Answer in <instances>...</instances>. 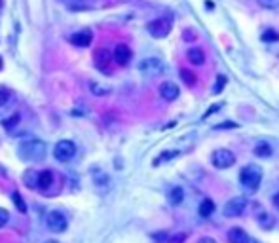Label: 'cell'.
Wrapping results in <instances>:
<instances>
[{
	"mask_svg": "<svg viewBox=\"0 0 279 243\" xmlns=\"http://www.w3.org/2000/svg\"><path fill=\"white\" fill-rule=\"evenodd\" d=\"M46 150H48V146L40 139H29L19 145V156L25 162H42Z\"/></svg>",
	"mask_w": 279,
	"mask_h": 243,
	"instance_id": "6da1fadb",
	"label": "cell"
},
{
	"mask_svg": "<svg viewBox=\"0 0 279 243\" xmlns=\"http://www.w3.org/2000/svg\"><path fill=\"white\" fill-rule=\"evenodd\" d=\"M239 180H241V184H243L247 190L255 192L258 186H260V180H262V169H260L258 165H247V167L241 169Z\"/></svg>",
	"mask_w": 279,
	"mask_h": 243,
	"instance_id": "7a4b0ae2",
	"label": "cell"
},
{
	"mask_svg": "<svg viewBox=\"0 0 279 243\" xmlns=\"http://www.w3.org/2000/svg\"><path fill=\"white\" fill-rule=\"evenodd\" d=\"M211 160H213V165H215L216 169H228V167H232L236 163V156H234V152H230L228 148L215 150Z\"/></svg>",
	"mask_w": 279,
	"mask_h": 243,
	"instance_id": "3957f363",
	"label": "cell"
},
{
	"mask_svg": "<svg viewBox=\"0 0 279 243\" xmlns=\"http://www.w3.org/2000/svg\"><path fill=\"white\" fill-rule=\"evenodd\" d=\"M53 156L59 160V162H70L74 156H76V145L72 141H59L53 148Z\"/></svg>",
	"mask_w": 279,
	"mask_h": 243,
	"instance_id": "277c9868",
	"label": "cell"
},
{
	"mask_svg": "<svg viewBox=\"0 0 279 243\" xmlns=\"http://www.w3.org/2000/svg\"><path fill=\"white\" fill-rule=\"evenodd\" d=\"M147 29L154 38H165L171 32V21L165 19V17H160V19H154V21L148 23Z\"/></svg>",
	"mask_w": 279,
	"mask_h": 243,
	"instance_id": "5b68a950",
	"label": "cell"
},
{
	"mask_svg": "<svg viewBox=\"0 0 279 243\" xmlns=\"http://www.w3.org/2000/svg\"><path fill=\"white\" fill-rule=\"evenodd\" d=\"M110 61H112V53L108 51L107 48H97L93 51V63L101 72H110Z\"/></svg>",
	"mask_w": 279,
	"mask_h": 243,
	"instance_id": "8992f818",
	"label": "cell"
},
{
	"mask_svg": "<svg viewBox=\"0 0 279 243\" xmlns=\"http://www.w3.org/2000/svg\"><path fill=\"white\" fill-rule=\"evenodd\" d=\"M245 207H247V199L241 198V196H237V198L228 199L222 211H224V215H226V217H239V215H243Z\"/></svg>",
	"mask_w": 279,
	"mask_h": 243,
	"instance_id": "52a82bcc",
	"label": "cell"
},
{
	"mask_svg": "<svg viewBox=\"0 0 279 243\" xmlns=\"http://www.w3.org/2000/svg\"><path fill=\"white\" fill-rule=\"evenodd\" d=\"M46 224H48V228L51 230V232H55V234H61L66 230V219H65L63 213H59V211H51V213H48V217H46Z\"/></svg>",
	"mask_w": 279,
	"mask_h": 243,
	"instance_id": "ba28073f",
	"label": "cell"
},
{
	"mask_svg": "<svg viewBox=\"0 0 279 243\" xmlns=\"http://www.w3.org/2000/svg\"><path fill=\"white\" fill-rule=\"evenodd\" d=\"M139 68H141V72H143V74H147V76H158V74H162V72H164V63H162L160 59L150 57V59H145Z\"/></svg>",
	"mask_w": 279,
	"mask_h": 243,
	"instance_id": "9c48e42d",
	"label": "cell"
},
{
	"mask_svg": "<svg viewBox=\"0 0 279 243\" xmlns=\"http://www.w3.org/2000/svg\"><path fill=\"white\" fill-rule=\"evenodd\" d=\"M131 49H129V46L126 44H118L114 48V53H112V59L118 63L120 66H126L131 61Z\"/></svg>",
	"mask_w": 279,
	"mask_h": 243,
	"instance_id": "30bf717a",
	"label": "cell"
},
{
	"mask_svg": "<svg viewBox=\"0 0 279 243\" xmlns=\"http://www.w3.org/2000/svg\"><path fill=\"white\" fill-rule=\"evenodd\" d=\"M179 93H181V89L177 84H173V82H164L162 86H160V95H162V99H165V101H175L177 97H179Z\"/></svg>",
	"mask_w": 279,
	"mask_h": 243,
	"instance_id": "8fae6325",
	"label": "cell"
},
{
	"mask_svg": "<svg viewBox=\"0 0 279 243\" xmlns=\"http://www.w3.org/2000/svg\"><path fill=\"white\" fill-rule=\"evenodd\" d=\"M53 184V171H42L38 173V178H36V186L42 190V192H48V188Z\"/></svg>",
	"mask_w": 279,
	"mask_h": 243,
	"instance_id": "7c38bea8",
	"label": "cell"
},
{
	"mask_svg": "<svg viewBox=\"0 0 279 243\" xmlns=\"http://www.w3.org/2000/svg\"><path fill=\"white\" fill-rule=\"evenodd\" d=\"M91 38H93V34H91L89 31H82V32L72 34V36H70V42H72L74 46H82V48H86V46L91 44Z\"/></svg>",
	"mask_w": 279,
	"mask_h": 243,
	"instance_id": "4fadbf2b",
	"label": "cell"
},
{
	"mask_svg": "<svg viewBox=\"0 0 279 243\" xmlns=\"http://www.w3.org/2000/svg\"><path fill=\"white\" fill-rule=\"evenodd\" d=\"M186 57H188V61L192 63V65H203L205 63V53H203V49L201 48H190L188 49V53H186Z\"/></svg>",
	"mask_w": 279,
	"mask_h": 243,
	"instance_id": "5bb4252c",
	"label": "cell"
},
{
	"mask_svg": "<svg viewBox=\"0 0 279 243\" xmlns=\"http://www.w3.org/2000/svg\"><path fill=\"white\" fill-rule=\"evenodd\" d=\"M247 240H249V236L245 234L243 228H232L228 232V242L230 243H245Z\"/></svg>",
	"mask_w": 279,
	"mask_h": 243,
	"instance_id": "9a60e30c",
	"label": "cell"
},
{
	"mask_svg": "<svg viewBox=\"0 0 279 243\" xmlns=\"http://www.w3.org/2000/svg\"><path fill=\"white\" fill-rule=\"evenodd\" d=\"M213 213H215V201H213V199H203V201L199 203V217L207 219V217H211Z\"/></svg>",
	"mask_w": 279,
	"mask_h": 243,
	"instance_id": "2e32d148",
	"label": "cell"
},
{
	"mask_svg": "<svg viewBox=\"0 0 279 243\" xmlns=\"http://www.w3.org/2000/svg\"><path fill=\"white\" fill-rule=\"evenodd\" d=\"M258 224H260V228H264V230H272L274 224H276V219H274L270 213H260V215H258Z\"/></svg>",
	"mask_w": 279,
	"mask_h": 243,
	"instance_id": "e0dca14e",
	"label": "cell"
},
{
	"mask_svg": "<svg viewBox=\"0 0 279 243\" xmlns=\"http://www.w3.org/2000/svg\"><path fill=\"white\" fill-rule=\"evenodd\" d=\"M182 199H184V190H182L181 186L171 188V192H169V201H171L173 205H181Z\"/></svg>",
	"mask_w": 279,
	"mask_h": 243,
	"instance_id": "ac0fdd59",
	"label": "cell"
},
{
	"mask_svg": "<svg viewBox=\"0 0 279 243\" xmlns=\"http://www.w3.org/2000/svg\"><path fill=\"white\" fill-rule=\"evenodd\" d=\"M255 154L258 158H268V156H272V148H270L268 143H260L257 148H255Z\"/></svg>",
	"mask_w": 279,
	"mask_h": 243,
	"instance_id": "d6986e66",
	"label": "cell"
},
{
	"mask_svg": "<svg viewBox=\"0 0 279 243\" xmlns=\"http://www.w3.org/2000/svg\"><path fill=\"white\" fill-rule=\"evenodd\" d=\"M181 78L184 80V84H186V86H194V84H196V80H197V78H196V74L190 72V70H186V68H182V70H181Z\"/></svg>",
	"mask_w": 279,
	"mask_h": 243,
	"instance_id": "ffe728a7",
	"label": "cell"
},
{
	"mask_svg": "<svg viewBox=\"0 0 279 243\" xmlns=\"http://www.w3.org/2000/svg\"><path fill=\"white\" fill-rule=\"evenodd\" d=\"M12 199H14L16 207L19 209V213H27V205H25V201H23V198H21V194H19V192H14V194H12Z\"/></svg>",
	"mask_w": 279,
	"mask_h": 243,
	"instance_id": "44dd1931",
	"label": "cell"
},
{
	"mask_svg": "<svg viewBox=\"0 0 279 243\" xmlns=\"http://www.w3.org/2000/svg\"><path fill=\"white\" fill-rule=\"evenodd\" d=\"M89 89H91L95 95H99V97H103V95H108V93H110V89L99 86L97 82H91V84H89Z\"/></svg>",
	"mask_w": 279,
	"mask_h": 243,
	"instance_id": "7402d4cb",
	"label": "cell"
},
{
	"mask_svg": "<svg viewBox=\"0 0 279 243\" xmlns=\"http://www.w3.org/2000/svg\"><path fill=\"white\" fill-rule=\"evenodd\" d=\"M262 40H264V42H276V40H279V34L274 29H268V31H264Z\"/></svg>",
	"mask_w": 279,
	"mask_h": 243,
	"instance_id": "603a6c76",
	"label": "cell"
},
{
	"mask_svg": "<svg viewBox=\"0 0 279 243\" xmlns=\"http://www.w3.org/2000/svg\"><path fill=\"white\" fill-rule=\"evenodd\" d=\"M175 156H179V152H177V150H169V152H164V154L160 156L158 160H154V165H160L162 162H167V160H173Z\"/></svg>",
	"mask_w": 279,
	"mask_h": 243,
	"instance_id": "cb8c5ba5",
	"label": "cell"
},
{
	"mask_svg": "<svg viewBox=\"0 0 279 243\" xmlns=\"http://www.w3.org/2000/svg\"><path fill=\"white\" fill-rule=\"evenodd\" d=\"M16 124H19V114H14V116H12L10 120H6V122H4L6 130H12V128H14Z\"/></svg>",
	"mask_w": 279,
	"mask_h": 243,
	"instance_id": "d4e9b609",
	"label": "cell"
},
{
	"mask_svg": "<svg viewBox=\"0 0 279 243\" xmlns=\"http://www.w3.org/2000/svg\"><path fill=\"white\" fill-rule=\"evenodd\" d=\"M8 221H10V213H8L6 209H2V207H0V228H2V226H6Z\"/></svg>",
	"mask_w": 279,
	"mask_h": 243,
	"instance_id": "484cf974",
	"label": "cell"
},
{
	"mask_svg": "<svg viewBox=\"0 0 279 243\" xmlns=\"http://www.w3.org/2000/svg\"><path fill=\"white\" fill-rule=\"evenodd\" d=\"M224 86H226V76H222V74H220V76H218V78H216L215 93H220V89L224 88Z\"/></svg>",
	"mask_w": 279,
	"mask_h": 243,
	"instance_id": "4316f807",
	"label": "cell"
},
{
	"mask_svg": "<svg viewBox=\"0 0 279 243\" xmlns=\"http://www.w3.org/2000/svg\"><path fill=\"white\" fill-rule=\"evenodd\" d=\"M8 99H10V93H8L6 89H0V109L8 103Z\"/></svg>",
	"mask_w": 279,
	"mask_h": 243,
	"instance_id": "83f0119b",
	"label": "cell"
},
{
	"mask_svg": "<svg viewBox=\"0 0 279 243\" xmlns=\"http://www.w3.org/2000/svg\"><path fill=\"white\" fill-rule=\"evenodd\" d=\"M152 238H154L158 243H167V240H169V236H167L165 232H162V234H154Z\"/></svg>",
	"mask_w": 279,
	"mask_h": 243,
	"instance_id": "f1b7e54d",
	"label": "cell"
},
{
	"mask_svg": "<svg viewBox=\"0 0 279 243\" xmlns=\"http://www.w3.org/2000/svg\"><path fill=\"white\" fill-rule=\"evenodd\" d=\"M184 240H186V234H177V236L169 238V240H167V243H182Z\"/></svg>",
	"mask_w": 279,
	"mask_h": 243,
	"instance_id": "f546056e",
	"label": "cell"
},
{
	"mask_svg": "<svg viewBox=\"0 0 279 243\" xmlns=\"http://www.w3.org/2000/svg\"><path fill=\"white\" fill-rule=\"evenodd\" d=\"M228 130V128H236V124H232V122H228V124H220V126H216V130Z\"/></svg>",
	"mask_w": 279,
	"mask_h": 243,
	"instance_id": "4dcf8cb0",
	"label": "cell"
},
{
	"mask_svg": "<svg viewBox=\"0 0 279 243\" xmlns=\"http://www.w3.org/2000/svg\"><path fill=\"white\" fill-rule=\"evenodd\" d=\"M197 243H216V240H213V238H201Z\"/></svg>",
	"mask_w": 279,
	"mask_h": 243,
	"instance_id": "1f68e13d",
	"label": "cell"
},
{
	"mask_svg": "<svg viewBox=\"0 0 279 243\" xmlns=\"http://www.w3.org/2000/svg\"><path fill=\"white\" fill-rule=\"evenodd\" d=\"M274 205H276V207L279 209V192L276 194V196H274Z\"/></svg>",
	"mask_w": 279,
	"mask_h": 243,
	"instance_id": "d6a6232c",
	"label": "cell"
},
{
	"mask_svg": "<svg viewBox=\"0 0 279 243\" xmlns=\"http://www.w3.org/2000/svg\"><path fill=\"white\" fill-rule=\"evenodd\" d=\"M245 243H260V242H257V240H253V238H249V240H247V242Z\"/></svg>",
	"mask_w": 279,
	"mask_h": 243,
	"instance_id": "836d02e7",
	"label": "cell"
},
{
	"mask_svg": "<svg viewBox=\"0 0 279 243\" xmlns=\"http://www.w3.org/2000/svg\"><path fill=\"white\" fill-rule=\"evenodd\" d=\"M61 2H65V4H72L74 0H61Z\"/></svg>",
	"mask_w": 279,
	"mask_h": 243,
	"instance_id": "e575fe53",
	"label": "cell"
},
{
	"mask_svg": "<svg viewBox=\"0 0 279 243\" xmlns=\"http://www.w3.org/2000/svg\"><path fill=\"white\" fill-rule=\"evenodd\" d=\"M2 66H4V61H2V57H0V70H2Z\"/></svg>",
	"mask_w": 279,
	"mask_h": 243,
	"instance_id": "d590c367",
	"label": "cell"
},
{
	"mask_svg": "<svg viewBox=\"0 0 279 243\" xmlns=\"http://www.w3.org/2000/svg\"><path fill=\"white\" fill-rule=\"evenodd\" d=\"M46 243H59V242H55V240H49V242H46Z\"/></svg>",
	"mask_w": 279,
	"mask_h": 243,
	"instance_id": "8d00e7d4",
	"label": "cell"
},
{
	"mask_svg": "<svg viewBox=\"0 0 279 243\" xmlns=\"http://www.w3.org/2000/svg\"><path fill=\"white\" fill-rule=\"evenodd\" d=\"M0 6H2V0H0Z\"/></svg>",
	"mask_w": 279,
	"mask_h": 243,
	"instance_id": "74e56055",
	"label": "cell"
}]
</instances>
